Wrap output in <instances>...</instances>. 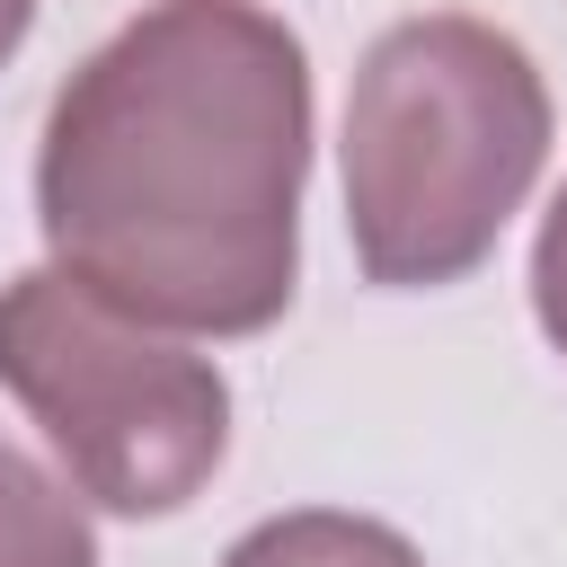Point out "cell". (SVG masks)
<instances>
[{
    "instance_id": "1",
    "label": "cell",
    "mask_w": 567,
    "mask_h": 567,
    "mask_svg": "<svg viewBox=\"0 0 567 567\" xmlns=\"http://www.w3.org/2000/svg\"><path fill=\"white\" fill-rule=\"evenodd\" d=\"M310 53L257 0H151L62 89L35 221L62 275L177 337H257L301 275Z\"/></svg>"
},
{
    "instance_id": "2",
    "label": "cell",
    "mask_w": 567,
    "mask_h": 567,
    "mask_svg": "<svg viewBox=\"0 0 567 567\" xmlns=\"http://www.w3.org/2000/svg\"><path fill=\"white\" fill-rule=\"evenodd\" d=\"M549 159L540 62L461 9L372 35L346 89V239L390 292H434L487 266Z\"/></svg>"
},
{
    "instance_id": "3",
    "label": "cell",
    "mask_w": 567,
    "mask_h": 567,
    "mask_svg": "<svg viewBox=\"0 0 567 567\" xmlns=\"http://www.w3.org/2000/svg\"><path fill=\"white\" fill-rule=\"evenodd\" d=\"M0 390L44 425L62 478L106 514H177L230 452V381L168 328L62 266L0 284Z\"/></svg>"
},
{
    "instance_id": "4",
    "label": "cell",
    "mask_w": 567,
    "mask_h": 567,
    "mask_svg": "<svg viewBox=\"0 0 567 567\" xmlns=\"http://www.w3.org/2000/svg\"><path fill=\"white\" fill-rule=\"evenodd\" d=\"M0 567H97L80 487L0 434Z\"/></svg>"
},
{
    "instance_id": "5",
    "label": "cell",
    "mask_w": 567,
    "mask_h": 567,
    "mask_svg": "<svg viewBox=\"0 0 567 567\" xmlns=\"http://www.w3.org/2000/svg\"><path fill=\"white\" fill-rule=\"evenodd\" d=\"M221 567H425V549L372 514H337V505H301V514H275L257 532L230 540Z\"/></svg>"
},
{
    "instance_id": "6",
    "label": "cell",
    "mask_w": 567,
    "mask_h": 567,
    "mask_svg": "<svg viewBox=\"0 0 567 567\" xmlns=\"http://www.w3.org/2000/svg\"><path fill=\"white\" fill-rule=\"evenodd\" d=\"M532 310H540V337L567 354V186L549 195L540 239H532Z\"/></svg>"
},
{
    "instance_id": "7",
    "label": "cell",
    "mask_w": 567,
    "mask_h": 567,
    "mask_svg": "<svg viewBox=\"0 0 567 567\" xmlns=\"http://www.w3.org/2000/svg\"><path fill=\"white\" fill-rule=\"evenodd\" d=\"M27 27H35V0H0V71H9V53L27 44Z\"/></svg>"
}]
</instances>
